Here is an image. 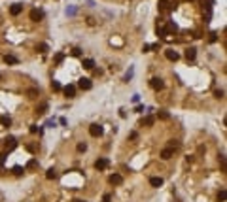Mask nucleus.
I'll list each match as a JSON object with an SVG mask.
<instances>
[{"label":"nucleus","instance_id":"nucleus-1","mask_svg":"<svg viewBox=\"0 0 227 202\" xmlns=\"http://www.w3.org/2000/svg\"><path fill=\"white\" fill-rule=\"evenodd\" d=\"M4 148H6V151H13V149L17 148V140H15L13 136H8V138L4 140Z\"/></svg>","mask_w":227,"mask_h":202},{"label":"nucleus","instance_id":"nucleus-2","mask_svg":"<svg viewBox=\"0 0 227 202\" xmlns=\"http://www.w3.org/2000/svg\"><path fill=\"white\" fill-rule=\"evenodd\" d=\"M102 132H104V130H102V127H101V125H97V123H95V125H91V127H89V134L93 136V138H98V136H102Z\"/></svg>","mask_w":227,"mask_h":202},{"label":"nucleus","instance_id":"nucleus-3","mask_svg":"<svg viewBox=\"0 0 227 202\" xmlns=\"http://www.w3.org/2000/svg\"><path fill=\"white\" fill-rule=\"evenodd\" d=\"M91 85H93V83H91V79H89V78H82L80 81H78V87H80L82 91H89Z\"/></svg>","mask_w":227,"mask_h":202},{"label":"nucleus","instance_id":"nucleus-4","mask_svg":"<svg viewBox=\"0 0 227 202\" xmlns=\"http://www.w3.org/2000/svg\"><path fill=\"white\" fill-rule=\"evenodd\" d=\"M150 85H152V89H155V91H161V89L165 87V83H163L161 78H153V79L150 81Z\"/></svg>","mask_w":227,"mask_h":202},{"label":"nucleus","instance_id":"nucleus-5","mask_svg":"<svg viewBox=\"0 0 227 202\" xmlns=\"http://www.w3.org/2000/svg\"><path fill=\"white\" fill-rule=\"evenodd\" d=\"M44 19V11H40V10H30V21H42Z\"/></svg>","mask_w":227,"mask_h":202},{"label":"nucleus","instance_id":"nucleus-6","mask_svg":"<svg viewBox=\"0 0 227 202\" xmlns=\"http://www.w3.org/2000/svg\"><path fill=\"white\" fill-rule=\"evenodd\" d=\"M165 57H167L168 61H174V62H176V61L180 59V55H178V51H174V49H167V51H165Z\"/></svg>","mask_w":227,"mask_h":202},{"label":"nucleus","instance_id":"nucleus-7","mask_svg":"<svg viewBox=\"0 0 227 202\" xmlns=\"http://www.w3.org/2000/svg\"><path fill=\"white\" fill-rule=\"evenodd\" d=\"M110 183L112 185H121L123 183V176L121 174H112L110 176Z\"/></svg>","mask_w":227,"mask_h":202},{"label":"nucleus","instance_id":"nucleus-8","mask_svg":"<svg viewBox=\"0 0 227 202\" xmlns=\"http://www.w3.org/2000/svg\"><path fill=\"white\" fill-rule=\"evenodd\" d=\"M95 168L97 170H106V168H108V159H98V161L95 163Z\"/></svg>","mask_w":227,"mask_h":202},{"label":"nucleus","instance_id":"nucleus-9","mask_svg":"<svg viewBox=\"0 0 227 202\" xmlns=\"http://www.w3.org/2000/svg\"><path fill=\"white\" fill-rule=\"evenodd\" d=\"M62 93H65L68 98H74V96H76V87L74 85H66L65 89H62Z\"/></svg>","mask_w":227,"mask_h":202},{"label":"nucleus","instance_id":"nucleus-10","mask_svg":"<svg viewBox=\"0 0 227 202\" xmlns=\"http://www.w3.org/2000/svg\"><path fill=\"white\" fill-rule=\"evenodd\" d=\"M172 155H174V149H170V148H165V149L161 151V159H163V161H168Z\"/></svg>","mask_w":227,"mask_h":202},{"label":"nucleus","instance_id":"nucleus-11","mask_svg":"<svg viewBox=\"0 0 227 202\" xmlns=\"http://www.w3.org/2000/svg\"><path fill=\"white\" fill-rule=\"evenodd\" d=\"M195 57H197V49L195 47H187L186 49V59L187 61H195Z\"/></svg>","mask_w":227,"mask_h":202},{"label":"nucleus","instance_id":"nucleus-12","mask_svg":"<svg viewBox=\"0 0 227 202\" xmlns=\"http://www.w3.org/2000/svg\"><path fill=\"white\" fill-rule=\"evenodd\" d=\"M150 185H152V187H161V185H163V178H159V176L150 178Z\"/></svg>","mask_w":227,"mask_h":202},{"label":"nucleus","instance_id":"nucleus-13","mask_svg":"<svg viewBox=\"0 0 227 202\" xmlns=\"http://www.w3.org/2000/svg\"><path fill=\"white\" fill-rule=\"evenodd\" d=\"M21 11H23V6H21V4H13L11 8H10V13H11V15H19Z\"/></svg>","mask_w":227,"mask_h":202},{"label":"nucleus","instance_id":"nucleus-14","mask_svg":"<svg viewBox=\"0 0 227 202\" xmlns=\"http://www.w3.org/2000/svg\"><path fill=\"white\" fill-rule=\"evenodd\" d=\"M93 66H95V61L93 59H83V68H85V70H93Z\"/></svg>","mask_w":227,"mask_h":202},{"label":"nucleus","instance_id":"nucleus-15","mask_svg":"<svg viewBox=\"0 0 227 202\" xmlns=\"http://www.w3.org/2000/svg\"><path fill=\"white\" fill-rule=\"evenodd\" d=\"M4 62H6V64H17V57H15V55H6Z\"/></svg>","mask_w":227,"mask_h":202},{"label":"nucleus","instance_id":"nucleus-16","mask_svg":"<svg viewBox=\"0 0 227 202\" xmlns=\"http://www.w3.org/2000/svg\"><path fill=\"white\" fill-rule=\"evenodd\" d=\"M0 125H2V127H10L11 125V117L10 115H2L0 117Z\"/></svg>","mask_w":227,"mask_h":202},{"label":"nucleus","instance_id":"nucleus-17","mask_svg":"<svg viewBox=\"0 0 227 202\" xmlns=\"http://www.w3.org/2000/svg\"><path fill=\"white\" fill-rule=\"evenodd\" d=\"M46 111H47V104H46V102H42L40 106L36 108V113H38V115H44Z\"/></svg>","mask_w":227,"mask_h":202},{"label":"nucleus","instance_id":"nucleus-18","mask_svg":"<svg viewBox=\"0 0 227 202\" xmlns=\"http://www.w3.org/2000/svg\"><path fill=\"white\" fill-rule=\"evenodd\" d=\"M46 178H47V179H57V172H55L53 168H49V170L46 172Z\"/></svg>","mask_w":227,"mask_h":202},{"label":"nucleus","instance_id":"nucleus-19","mask_svg":"<svg viewBox=\"0 0 227 202\" xmlns=\"http://www.w3.org/2000/svg\"><path fill=\"white\" fill-rule=\"evenodd\" d=\"M225 198H227V193H225V189H222L218 193V202H225Z\"/></svg>","mask_w":227,"mask_h":202},{"label":"nucleus","instance_id":"nucleus-20","mask_svg":"<svg viewBox=\"0 0 227 202\" xmlns=\"http://www.w3.org/2000/svg\"><path fill=\"white\" fill-rule=\"evenodd\" d=\"M51 89H53L55 93H59L62 87H61V83H59V81H55V79H53V81H51Z\"/></svg>","mask_w":227,"mask_h":202},{"label":"nucleus","instance_id":"nucleus-21","mask_svg":"<svg viewBox=\"0 0 227 202\" xmlns=\"http://www.w3.org/2000/svg\"><path fill=\"white\" fill-rule=\"evenodd\" d=\"M165 30H167V34H168V32H176V30H178V26H176L174 23H168V25H167V29H165Z\"/></svg>","mask_w":227,"mask_h":202},{"label":"nucleus","instance_id":"nucleus-22","mask_svg":"<svg viewBox=\"0 0 227 202\" xmlns=\"http://www.w3.org/2000/svg\"><path fill=\"white\" fill-rule=\"evenodd\" d=\"M153 117L152 115H148V117H144V125H146V127H152V125H153Z\"/></svg>","mask_w":227,"mask_h":202},{"label":"nucleus","instance_id":"nucleus-23","mask_svg":"<svg viewBox=\"0 0 227 202\" xmlns=\"http://www.w3.org/2000/svg\"><path fill=\"white\" fill-rule=\"evenodd\" d=\"M13 174H15V176H21V174H25V168H21V166H13Z\"/></svg>","mask_w":227,"mask_h":202},{"label":"nucleus","instance_id":"nucleus-24","mask_svg":"<svg viewBox=\"0 0 227 202\" xmlns=\"http://www.w3.org/2000/svg\"><path fill=\"white\" fill-rule=\"evenodd\" d=\"M27 95L30 96V98H34V96H38V89H28V91H27Z\"/></svg>","mask_w":227,"mask_h":202},{"label":"nucleus","instance_id":"nucleus-25","mask_svg":"<svg viewBox=\"0 0 227 202\" xmlns=\"http://www.w3.org/2000/svg\"><path fill=\"white\" fill-rule=\"evenodd\" d=\"M36 164H38V163H36V159H32V161H28L27 168H28V170H32V168H36Z\"/></svg>","mask_w":227,"mask_h":202},{"label":"nucleus","instance_id":"nucleus-26","mask_svg":"<svg viewBox=\"0 0 227 202\" xmlns=\"http://www.w3.org/2000/svg\"><path fill=\"white\" fill-rule=\"evenodd\" d=\"M178 145H180V144H178V140H170V142H168V148H170V149H176Z\"/></svg>","mask_w":227,"mask_h":202},{"label":"nucleus","instance_id":"nucleus-27","mask_svg":"<svg viewBox=\"0 0 227 202\" xmlns=\"http://www.w3.org/2000/svg\"><path fill=\"white\" fill-rule=\"evenodd\" d=\"M214 96H216V98H223V91H222V89H216V91H214Z\"/></svg>","mask_w":227,"mask_h":202},{"label":"nucleus","instance_id":"nucleus-28","mask_svg":"<svg viewBox=\"0 0 227 202\" xmlns=\"http://www.w3.org/2000/svg\"><path fill=\"white\" fill-rule=\"evenodd\" d=\"M36 49H38L40 53H46V51H47V45H46V44H40V45L36 47Z\"/></svg>","mask_w":227,"mask_h":202},{"label":"nucleus","instance_id":"nucleus-29","mask_svg":"<svg viewBox=\"0 0 227 202\" xmlns=\"http://www.w3.org/2000/svg\"><path fill=\"white\" fill-rule=\"evenodd\" d=\"M159 117H161V119H168V117H170V115L167 113V111H165V110H161V111H159Z\"/></svg>","mask_w":227,"mask_h":202},{"label":"nucleus","instance_id":"nucleus-30","mask_svg":"<svg viewBox=\"0 0 227 202\" xmlns=\"http://www.w3.org/2000/svg\"><path fill=\"white\" fill-rule=\"evenodd\" d=\"M85 149H87V144H85V142L78 144V151H85Z\"/></svg>","mask_w":227,"mask_h":202},{"label":"nucleus","instance_id":"nucleus-31","mask_svg":"<svg viewBox=\"0 0 227 202\" xmlns=\"http://www.w3.org/2000/svg\"><path fill=\"white\" fill-rule=\"evenodd\" d=\"M6 163V153H0V166Z\"/></svg>","mask_w":227,"mask_h":202},{"label":"nucleus","instance_id":"nucleus-32","mask_svg":"<svg viewBox=\"0 0 227 202\" xmlns=\"http://www.w3.org/2000/svg\"><path fill=\"white\" fill-rule=\"evenodd\" d=\"M131 78H133V68H131V70H129V72H127V76H125V81H129Z\"/></svg>","mask_w":227,"mask_h":202},{"label":"nucleus","instance_id":"nucleus-33","mask_svg":"<svg viewBox=\"0 0 227 202\" xmlns=\"http://www.w3.org/2000/svg\"><path fill=\"white\" fill-rule=\"evenodd\" d=\"M110 200H112L110 194H104V197H102V202H110Z\"/></svg>","mask_w":227,"mask_h":202},{"label":"nucleus","instance_id":"nucleus-34","mask_svg":"<svg viewBox=\"0 0 227 202\" xmlns=\"http://www.w3.org/2000/svg\"><path fill=\"white\" fill-rule=\"evenodd\" d=\"M218 38H216V32H210V42H216Z\"/></svg>","mask_w":227,"mask_h":202},{"label":"nucleus","instance_id":"nucleus-35","mask_svg":"<svg viewBox=\"0 0 227 202\" xmlns=\"http://www.w3.org/2000/svg\"><path fill=\"white\" fill-rule=\"evenodd\" d=\"M30 132H32V134H36V132H38V129H36V125H32V127H30Z\"/></svg>","mask_w":227,"mask_h":202},{"label":"nucleus","instance_id":"nucleus-36","mask_svg":"<svg viewBox=\"0 0 227 202\" xmlns=\"http://www.w3.org/2000/svg\"><path fill=\"white\" fill-rule=\"evenodd\" d=\"M72 53H74V55H76V57H80V55H82V51H80V49H78V47H76V49H74V51H72Z\"/></svg>","mask_w":227,"mask_h":202},{"label":"nucleus","instance_id":"nucleus-37","mask_svg":"<svg viewBox=\"0 0 227 202\" xmlns=\"http://www.w3.org/2000/svg\"><path fill=\"white\" fill-rule=\"evenodd\" d=\"M72 202H85V200H80V198H74Z\"/></svg>","mask_w":227,"mask_h":202},{"label":"nucleus","instance_id":"nucleus-38","mask_svg":"<svg viewBox=\"0 0 227 202\" xmlns=\"http://www.w3.org/2000/svg\"><path fill=\"white\" fill-rule=\"evenodd\" d=\"M0 79H2V74H0Z\"/></svg>","mask_w":227,"mask_h":202}]
</instances>
